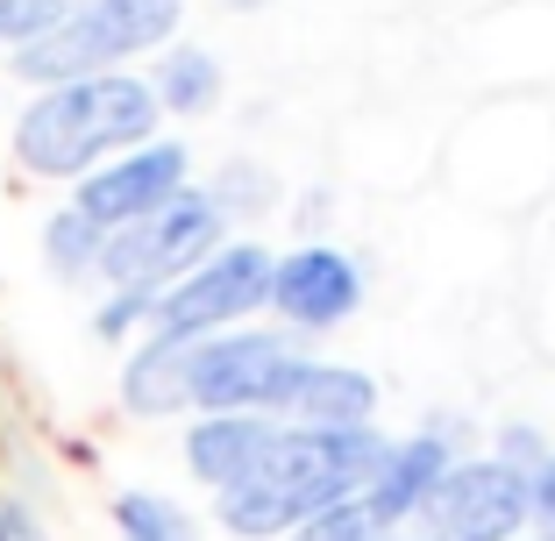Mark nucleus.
Returning a JSON list of instances; mask_svg holds the SVG:
<instances>
[{
    "label": "nucleus",
    "instance_id": "f257e3e1",
    "mask_svg": "<svg viewBox=\"0 0 555 541\" xmlns=\"http://www.w3.org/2000/svg\"><path fill=\"white\" fill-rule=\"evenodd\" d=\"M385 456H392V435H377V427H278L257 477L243 492H221V527L249 541L299 534L313 513L371 492Z\"/></svg>",
    "mask_w": 555,
    "mask_h": 541
},
{
    "label": "nucleus",
    "instance_id": "f03ea898",
    "mask_svg": "<svg viewBox=\"0 0 555 541\" xmlns=\"http://www.w3.org/2000/svg\"><path fill=\"white\" fill-rule=\"evenodd\" d=\"M157 93L150 79H129V72H100V79H72L50 86L22 107L15 121V157L36 179H86L121 150H143L150 129H157Z\"/></svg>",
    "mask_w": 555,
    "mask_h": 541
},
{
    "label": "nucleus",
    "instance_id": "7ed1b4c3",
    "mask_svg": "<svg viewBox=\"0 0 555 541\" xmlns=\"http://www.w3.org/2000/svg\"><path fill=\"white\" fill-rule=\"evenodd\" d=\"M179 15L185 0H72L36 43L15 50V72L43 93L72 79H100V72H121V57L135 50H157L179 29Z\"/></svg>",
    "mask_w": 555,
    "mask_h": 541
},
{
    "label": "nucleus",
    "instance_id": "20e7f679",
    "mask_svg": "<svg viewBox=\"0 0 555 541\" xmlns=\"http://www.w3.org/2000/svg\"><path fill=\"white\" fill-rule=\"evenodd\" d=\"M229 249V214L221 199L185 185L171 207H157L150 221L107 235V257H100V279L115 293H171L179 279H193L207 257Z\"/></svg>",
    "mask_w": 555,
    "mask_h": 541
},
{
    "label": "nucleus",
    "instance_id": "39448f33",
    "mask_svg": "<svg viewBox=\"0 0 555 541\" xmlns=\"http://www.w3.org/2000/svg\"><path fill=\"white\" fill-rule=\"evenodd\" d=\"M271 293V249L263 243H229L221 257H207L193 279H179L171 293H157L150 313V343H207V335L243 329V313L263 307Z\"/></svg>",
    "mask_w": 555,
    "mask_h": 541
},
{
    "label": "nucleus",
    "instance_id": "423d86ee",
    "mask_svg": "<svg viewBox=\"0 0 555 541\" xmlns=\"http://www.w3.org/2000/svg\"><path fill=\"white\" fill-rule=\"evenodd\" d=\"M427 541H520L534 520V499H527V471L499 456H470L435 485V499L421 506Z\"/></svg>",
    "mask_w": 555,
    "mask_h": 541
},
{
    "label": "nucleus",
    "instance_id": "0eeeda50",
    "mask_svg": "<svg viewBox=\"0 0 555 541\" xmlns=\"http://www.w3.org/2000/svg\"><path fill=\"white\" fill-rule=\"evenodd\" d=\"M185 171H193L185 143L121 150V157H107L100 171H86L72 207H79L100 235H121V229H135V221H150L157 207H171V199L185 193Z\"/></svg>",
    "mask_w": 555,
    "mask_h": 541
},
{
    "label": "nucleus",
    "instance_id": "6e6552de",
    "mask_svg": "<svg viewBox=\"0 0 555 541\" xmlns=\"http://www.w3.org/2000/svg\"><path fill=\"white\" fill-rule=\"evenodd\" d=\"M293 357L278 329H229L207 343H185V371H193V407L199 413H263L278 363Z\"/></svg>",
    "mask_w": 555,
    "mask_h": 541
},
{
    "label": "nucleus",
    "instance_id": "1a4fd4ad",
    "mask_svg": "<svg viewBox=\"0 0 555 541\" xmlns=\"http://www.w3.org/2000/svg\"><path fill=\"white\" fill-rule=\"evenodd\" d=\"M363 299V279L357 263L343 257L335 243H299L285 249V257H271V293H263V307L285 321V329H335V321H349Z\"/></svg>",
    "mask_w": 555,
    "mask_h": 541
},
{
    "label": "nucleus",
    "instance_id": "9d476101",
    "mask_svg": "<svg viewBox=\"0 0 555 541\" xmlns=\"http://www.w3.org/2000/svg\"><path fill=\"white\" fill-rule=\"evenodd\" d=\"M263 413L285 427H371L377 413V385L349 363H313V357H285L263 392Z\"/></svg>",
    "mask_w": 555,
    "mask_h": 541
},
{
    "label": "nucleus",
    "instance_id": "9b49d317",
    "mask_svg": "<svg viewBox=\"0 0 555 541\" xmlns=\"http://www.w3.org/2000/svg\"><path fill=\"white\" fill-rule=\"evenodd\" d=\"M456 471V456H449V421L421 427V435H406V442H392V456H385V471L371 477V492H363V506H371V520L392 534L399 520H421V506L435 499V485Z\"/></svg>",
    "mask_w": 555,
    "mask_h": 541
},
{
    "label": "nucleus",
    "instance_id": "f8f14e48",
    "mask_svg": "<svg viewBox=\"0 0 555 541\" xmlns=\"http://www.w3.org/2000/svg\"><path fill=\"white\" fill-rule=\"evenodd\" d=\"M278 427L285 421H271V413H199L185 427V463L214 492H243L249 477H257V463L271 456Z\"/></svg>",
    "mask_w": 555,
    "mask_h": 541
},
{
    "label": "nucleus",
    "instance_id": "ddd939ff",
    "mask_svg": "<svg viewBox=\"0 0 555 541\" xmlns=\"http://www.w3.org/2000/svg\"><path fill=\"white\" fill-rule=\"evenodd\" d=\"M121 399H129L135 413H150V421L185 413V407H193V371H185V349L179 343H143L129 357V371H121Z\"/></svg>",
    "mask_w": 555,
    "mask_h": 541
},
{
    "label": "nucleus",
    "instance_id": "4468645a",
    "mask_svg": "<svg viewBox=\"0 0 555 541\" xmlns=\"http://www.w3.org/2000/svg\"><path fill=\"white\" fill-rule=\"evenodd\" d=\"M150 93H157V107H171V115H207L214 100H221V57L199 50V43H171L157 79H150Z\"/></svg>",
    "mask_w": 555,
    "mask_h": 541
},
{
    "label": "nucleus",
    "instance_id": "2eb2a0df",
    "mask_svg": "<svg viewBox=\"0 0 555 541\" xmlns=\"http://www.w3.org/2000/svg\"><path fill=\"white\" fill-rule=\"evenodd\" d=\"M100 257H107V235H100L79 207L50 214V229H43V263L57 271V279H65V285H72V279H93Z\"/></svg>",
    "mask_w": 555,
    "mask_h": 541
},
{
    "label": "nucleus",
    "instance_id": "dca6fc26",
    "mask_svg": "<svg viewBox=\"0 0 555 541\" xmlns=\"http://www.w3.org/2000/svg\"><path fill=\"white\" fill-rule=\"evenodd\" d=\"M115 527H121V541H199L193 513H185L179 499H164V492H121Z\"/></svg>",
    "mask_w": 555,
    "mask_h": 541
},
{
    "label": "nucleus",
    "instance_id": "f3484780",
    "mask_svg": "<svg viewBox=\"0 0 555 541\" xmlns=\"http://www.w3.org/2000/svg\"><path fill=\"white\" fill-rule=\"evenodd\" d=\"M293 541H392V534H385V527L371 520V506H363V499H343V506L313 513V520L299 527Z\"/></svg>",
    "mask_w": 555,
    "mask_h": 541
},
{
    "label": "nucleus",
    "instance_id": "a211bd4d",
    "mask_svg": "<svg viewBox=\"0 0 555 541\" xmlns=\"http://www.w3.org/2000/svg\"><path fill=\"white\" fill-rule=\"evenodd\" d=\"M65 8H72V0H0V43H15V50L36 43Z\"/></svg>",
    "mask_w": 555,
    "mask_h": 541
},
{
    "label": "nucleus",
    "instance_id": "6ab92c4d",
    "mask_svg": "<svg viewBox=\"0 0 555 541\" xmlns=\"http://www.w3.org/2000/svg\"><path fill=\"white\" fill-rule=\"evenodd\" d=\"M150 313H157V293H107V307L93 313V335L121 343V335H129L135 321H150Z\"/></svg>",
    "mask_w": 555,
    "mask_h": 541
},
{
    "label": "nucleus",
    "instance_id": "aec40b11",
    "mask_svg": "<svg viewBox=\"0 0 555 541\" xmlns=\"http://www.w3.org/2000/svg\"><path fill=\"white\" fill-rule=\"evenodd\" d=\"M527 499H534V520L555 527V449H548V463H541V471H527Z\"/></svg>",
    "mask_w": 555,
    "mask_h": 541
},
{
    "label": "nucleus",
    "instance_id": "412c9836",
    "mask_svg": "<svg viewBox=\"0 0 555 541\" xmlns=\"http://www.w3.org/2000/svg\"><path fill=\"white\" fill-rule=\"evenodd\" d=\"M0 541H43V527H36V513H29V506L0 499Z\"/></svg>",
    "mask_w": 555,
    "mask_h": 541
},
{
    "label": "nucleus",
    "instance_id": "4be33fe9",
    "mask_svg": "<svg viewBox=\"0 0 555 541\" xmlns=\"http://www.w3.org/2000/svg\"><path fill=\"white\" fill-rule=\"evenodd\" d=\"M221 8H263V0H221Z\"/></svg>",
    "mask_w": 555,
    "mask_h": 541
},
{
    "label": "nucleus",
    "instance_id": "5701e85b",
    "mask_svg": "<svg viewBox=\"0 0 555 541\" xmlns=\"http://www.w3.org/2000/svg\"><path fill=\"white\" fill-rule=\"evenodd\" d=\"M534 541H555V527H541V534H534Z\"/></svg>",
    "mask_w": 555,
    "mask_h": 541
}]
</instances>
